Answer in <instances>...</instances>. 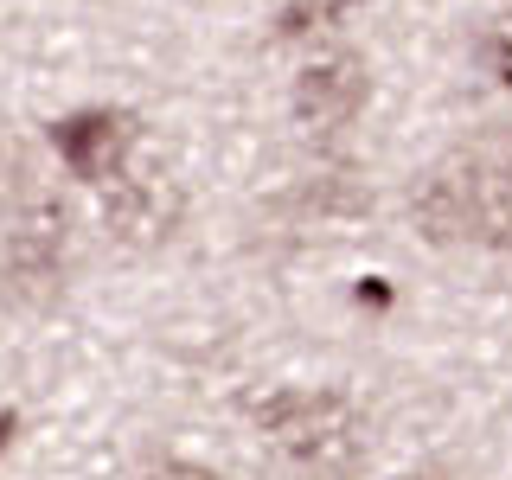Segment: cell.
<instances>
[{
  "label": "cell",
  "mask_w": 512,
  "mask_h": 480,
  "mask_svg": "<svg viewBox=\"0 0 512 480\" xmlns=\"http://www.w3.org/2000/svg\"><path fill=\"white\" fill-rule=\"evenodd\" d=\"M256 429L301 480H352L372 455V416L346 391H276L256 404Z\"/></svg>",
  "instance_id": "obj_1"
},
{
  "label": "cell",
  "mask_w": 512,
  "mask_h": 480,
  "mask_svg": "<svg viewBox=\"0 0 512 480\" xmlns=\"http://www.w3.org/2000/svg\"><path fill=\"white\" fill-rule=\"evenodd\" d=\"M71 282V205L45 186H20L0 218V295L26 314L64 301Z\"/></svg>",
  "instance_id": "obj_2"
},
{
  "label": "cell",
  "mask_w": 512,
  "mask_h": 480,
  "mask_svg": "<svg viewBox=\"0 0 512 480\" xmlns=\"http://www.w3.org/2000/svg\"><path fill=\"white\" fill-rule=\"evenodd\" d=\"M103 231L116 250H135L148 256L160 244H173L186 224V186L173 167H160V160H148V167H122L116 180L103 186Z\"/></svg>",
  "instance_id": "obj_3"
},
{
  "label": "cell",
  "mask_w": 512,
  "mask_h": 480,
  "mask_svg": "<svg viewBox=\"0 0 512 480\" xmlns=\"http://www.w3.org/2000/svg\"><path fill=\"white\" fill-rule=\"evenodd\" d=\"M135 141H141V116H135V109H109V103L52 122L58 160L71 167V180H84V186H109V180H116V173L128 167V154H135Z\"/></svg>",
  "instance_id": "obj_4"
},
{
  "label": "cell",
  "mask_w": 512,
  "mask_h": 480,
  "mask_svg": "<svg viewBox=\"0 0 512 480\" xmlns=\"http://www.w3.org/2000/svg\"><path fill=\"white\" fill-rule=\"evenodd\" d=\"M365 96H372V71H365L359 52H320L301 64L295 90H288V109L308 135H340V128L359 122Z\"/></svg>",
  "instance_id": "obj_5"
},
{
  "label": "cell",
  "mask_w": 512,
  "mask_h": 480,
  "mask_svg": "<svg viewBox=\"0 0 512 480\" xmlns=\"http://www.w3.org/2000/svg\"><path fill=\"white\" fill-rule=\"evenodd\" d=\"M410 224L423 231V244L455 250V244H480V224H474V173L468 154H442L423 180L410 186Z\"/></svg>",
  "instance_id": "obj_6"
},
{
  "label": "cell",
  "mask_w": 512,
  "mask_h": 480,
  "mask_svg": "<svg viewBox=\"0 0 512 480\" xmlns=\"http://www.w3.org/2000/svg\"><path fill=\"white\" fill-rule=\"evenodd\" d=\"M474 173V224H480V244L512 256V128L493 122L480 128L474 141H461Z\"/></svg>",
  "instance_id": "obj_7"
},
{
  "label": "cell",
  "mask_w": 512,
  "mask_h": 480,
  "mask_svg": "<svg viewBox=\"0 0 512 480\" xmlns=\"http://www.w3.org/2000/svg\"><path fill=\"white\" fill-rule=\"evenodd\" d=\"M352 13H359V0H288L276 13V39L282 45H314V39H333Z\"/></svg>",
  "instance_id": "obj_8"
},
{
  "label": "cell",
  "mask_w": 512,
  "mask_h": 480,
  "mask_svg": "<svg viewBox=\"0 0 512 480\" xmlns=\"http://www.w3.org/2000/svg\"><path fill=\"white\" fill-rule=\"evenodd\" d=\"M480 71H487L500 90H512V0L480 26Z\"/></svg>",
  "instance_id": "obj_9"
},
{
  "label": "cell",
  "mask_w": 512,
  "mask_h": 480,
  "mask_svg": "<svg viewBox=\"0 0 512 480\" xmlns=\"http://www.w3.org/2000/svg\"><path fill=\"white\" fill-rule=\"evenodd\" d=\"M141 480H224L218 468H205V461H154Z\"/></svg>",
  "instance_id": "obj_10"
},
{
  "label": "cell",
  "mask_w": 512,
  "mask_h": 480,
  "mask_svg": "<svg viewBox=\"0 0 512 480\" xmlns=\"http://www.w3.org/2000/svg\"><path fill=\"white\" fill-rule=\"evenodd\" d=\"M13 436H20V410H0V455H7Z\"/></svg>",
  "instance_id": "obj_11"
},
{
  "label": "cell",
  "mask_w": 512,
  "mask_h": 480,
  "mask_svg": "<svg viewBox=\"0 0 512 480\" xmlns=\"http://www.w3.org/2000/svg\"><path fill=\"white\" fill-rule=\"evenodd\" d=\"M397 480H448L442 468H410V474H397Z\"/></svg>",
  "instance_id": "obj_12"
}]
</instances>
